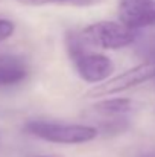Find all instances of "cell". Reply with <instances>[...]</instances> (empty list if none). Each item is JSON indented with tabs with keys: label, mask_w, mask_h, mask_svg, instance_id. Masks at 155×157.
<instances>
[{
	"label": "cell",
	"mask_w": 155,
	"mask_h": 157,
	"mask_svg": "<svg viewBox=\"0 0 155 157\" xmlns=\"http://www.w3.org/2000/svg\"><path fill=\"white\" fill-rule=\"evenodd\" d=\"M23 131L40 140L59 145H81L91 142L98 136V128L82 124H64L52 121H29Z\"/></svg>",
	"instance_id": "6da1fadb"
},
{
	"label": "cell",
	"mask_w": 155,
	"mask_h": 157,
	"mask_svg": "<svg viewBox=\"0 0 155 157\" xmlns=\"http://www.w3.org/2000/svg\"><path fill=\"white\" fill-rule=\"evenodd\" d=\"M81 37L84 38L88 48H98L105 51H117L128 48L135 43L137 34L120 21L102 20L85 26L81 31Z\"/></svg>",
	"instance_id": "7a4b0ae2"
},
{
	"label": "cell",
	"mask_w": 155,
	"mask_h": 157,
	"mask_svg": "<svg viewBox=\"0 0 155 157\" xmlns=\"http://www.w3.org/2000/svg\"><path fill=\"white\" fill-rule=\"evenodd\" d=\"M155 78V64L152 63H143L135 67H131L116 76H111L108 81H105L99 86H94L85 93V98L88 99H99L105 96L117 95L125 90L134 89L149 79Z\"/></svg>",
	"instance_id": "3957f363"
},
{
	"label": "cell",
	"mask_w": 155,
	"mask_h": 157,
	"mask_svg": "<svg viewBox=\"0 0 155 157\" xmlns=\"http://www.w3.org/2000/svg\"><path fill=\"white\" fill-rule=\"evenodd\" d=\"M73 63L79 78L88 84H102L114 73V63L103 53L91 52L90 48H84L79 52L68 56Z\"/></svg>",
	"instance_id": "277c9868"
},
{
	"label": "cell",
	"mask_w": 155,
	"mask_h": 157,
	"mask_svg": "<svg viewBox=\"0 0 155 157\" xmlns=\"http://www.w3.org/2000/svg\"><path fill=\"white\" fill-rule=\"evenodd\" d=\"M120 23L132 31L155 28V0H122L119 5Z\"/></svg>",
	"instance_id": "5b68a950"
},
{
	"label": "cell",
	"mask_w": 155,
	"mask_h": 157,
	"mask_svg": "<svg viewBox=\"0 0 155 157\" xmlns=\"http://www.w3.org/2000/svg\"><path fill=\"white\" fill-rule=\"evenodd\" d=\"M29 76L28 63L14 53H0V89L15 87Z\"/></svg>",
	"instance_id": "8992f818"
},
{
	"label": "cell",
	"mask_w": 155,
	"mask_h": 157,
	"mask_svg": "<svg viewBox=\"0 0 155 157\" xmlns=\"http://www.w3.org/2000/svg\"><path fill=\"white\" fill-rule=\"evenodd\" d=\"M131 101L126 98H111V99H105L99 101L93 105V108L96 111H99L101 114L105 116H117V114H125L131 110Z\"/></svg>",
	"instance_id": "52a82bcc"
},
{
	"label": "cell",
	"mask_w": 155,
	"mask_h": 157,
	"mask_svg": "<svg viewBox=\"0 0 155 157\" xmlns=\"http://www.w3.org/2000/svg\"><path fill=\"white\" fill-rule=\"evenodd\" d=\"M17 2L26 6L55 5V6H72V8H91V6L102 5L105 0H17Z\"/></svg>",
	"instance_id": "ba28073f"
},
{
	"label": "cell",
	"mask_w": 155,
	"mask_h": 157,
	"mask_svg": "<svg viewBox=\"0 0 155 157\" xmlns=\"http://www.w3.org/2000/svg\"><path fill=\"white\" fill-rule=\"evenodd\" d=\"M137 53L145 58V63L155 64V34L148 35L137 46Z\"/></svg>",
	"instance_id": "9c48e42d"
},
{
	"label": "cell",
	"mask_w": 155,
	"mask_h": 157,
	"mask_svg": "<svg viewBox=\"0 0 155 157\" xmlns=\"http://www.w3.org/2000/svg\"><path fill=\"white\" fill-rule=\"evenodd\" d=\"M15 32V25L14 21L8 20V18H0V43L11 38Z\"/></svg>",
	"instance_id": "30bf717a"
},
{
	"label": "cell",
	"mask_w": 155,
	"mask_h": 157,
	"mask_svg": "<svg viewBox=\"0 0 155 157\" xmlns=\"http://www.w3.org/2000/svg\"><path fill=\"white\" fill-rule=\"evenodd\" d=\"M38 157H64L61 154H46V156H38Z\"/></svg>",
	"instance_id": "8fae6325"
},
{
	"label": "cell",
	"mask_w": 155,
	"mask_h": 157,
	"mask_svg": "<svg viewBox=\"0 0 155 157\" xmlns=\"http://www.w3.org/2000/svg\"><path fill=\"white\" fill-rule=\"evenodd\" d=\"M140 157H155V151H152V153H146V154H143V156Z\"/></svg>",
	"instance_id": "7c38bea8"
},
{
	"label": "cell",
	"mask_w": 155,
	"mask_h": 157,
	"mask_svg": "<svg viewBox=\"0 0 155 157\" xmlns=\"http://www.w3.org/2000/svg\"><path fill=\"white\" fill-rule=\"evenodd\" d=\"M134 2H142V0H134Z\"/></svg>",
	"instance_id": "4fadbf2b"
},
{
	"label": "cell",
	"mask_w": 155,
	"mask_h": 157,
	"mask_svg": "<svg viewBox=\"0 0 155 157\" xmlns=\"http://www.w3.org/2000/svg\"><path fill=\"white\" fill-rule=\"evenodd\" d=\"M154 79H155V78H154Z\"/></svg>",
	"instance_id": "5bb4252c"
}]
</instances>
